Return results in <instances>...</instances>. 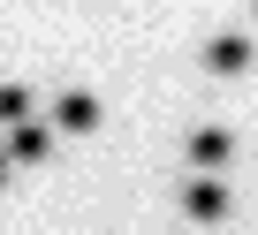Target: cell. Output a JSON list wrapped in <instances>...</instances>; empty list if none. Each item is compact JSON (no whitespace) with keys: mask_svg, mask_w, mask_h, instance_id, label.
Here are the masks:
<instances>
[{"mask_svg":"<svg viewBox=\"0 0 258 235\" xmlns=\"http://www.w3.org/2000/svg\"><path fill=\"white\" fill-rule=\"evenodd\" d=\"M250 61H258V46H250L243 31H220V38L205 46V68H213V76H243Z\"/></svg>","mask_w":258,"mask_h":235,"instance_id":"2","label":"cell"},{"mask_svg":"<svg viewBox=\"0 0 258 235\" xmlns=\"http://www.w3.org/2000/svg\"><path fill=\"white\" fill-rule=\"evenodd\" d=\"M182 212H190L198 227H220V220H228V182H220V175H190V182H182Z\"/></svg>","mask_w":258,"mask_h":235,"instance_id":"1","label":"cell"},{"mask_svg":"<svg viewBox=\"0 0 258 235\" xmlns=\"http://www.w3.org/2000/svg\"><path fill=\"white\" fill-rule=\"evenodd\" d=\"M31 122V91L23 84H0V129H23Z\"/></svg>","mask_w":258,"mask_h":235,"instance_id":"6","label":"cell"},{"mask_svg":"<svg viewBox=\"0 0 258 235\" xmlns=\"http://www.w3.org/2000/svg\"><path fill=\"white\" fill-rule=\"evenodd\" d=\"M53 122H61V129H76V137H84V129H99V99H91V91H61V99H53Z\"/></svg>","mask_w":258,"mask_h":235,"instance_id":"4","label":"cell"},{"mask_svg":"<svg viewBox=\"0 0 258 235\" xmlns=\"http://www.w3.org/2000/svg\"><path fill=\"white\" fill-rule=\"evenodd\" d=\"M0 182H8V152H0Z\"/></svg>","mask_w":258,"mask_h":235,"instance_id":"7","label":"cell"},{"mask_svg":"<svg viewBox=\"0 0 258 235\" xmlns=\"http://www.w3.org/2000/svg\"><path fill=\"white\" fill-rule=\"evenodd\" d=\"M228 152H235V137H228V129H198V137H190V167H198V175H220V167H228Z\"/></svg>","mask_w":258,"mask_h":235,"instance_id":"3","label":"cell"},{"mask_svg":"<svg viewBox=\"0 0 258 235\" xmlns=\"http://www.w3.org/2000/svg\"><path fill=\"white\" fill-rule=\"evenodd\" d=\"M46 144H53V137L23 122V129H8V144H0V152H8V160H23V167H31V160H46Z\"/></svg>","mask_w":258,"mask_h":235,"instance_id":"5","label":"cell"}]
</instances>
